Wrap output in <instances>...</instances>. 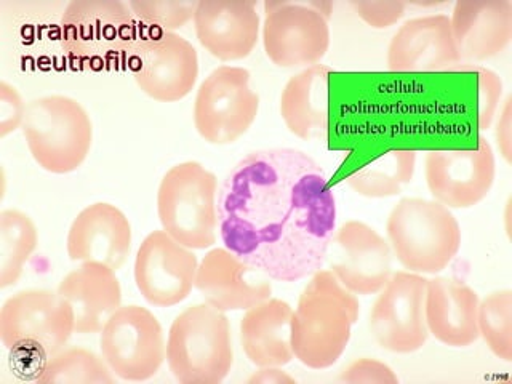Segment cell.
Masks as SVG:
<instances>
[{
	"mask_svg": "<svg viewBox=\"0 0 512 384\" xmlns=\"http://www.w3.org/2000/svg\"><path fill=\"white\" fill-rule=\"evenodd\" d=\"M216 215L224 248L279 282L322 269L336 231L324 168L298 149H263L239 160L218 189Z\"/></svg>",
	"mask_w": 512,
	"mask_h": 384,
	"instance_id": "6da1fadb",
	"label": "cell"
},
{
	"mask_svg": "<svg viewBox=\"0 0 512 384\" xmlns=\"http://www.w3.org/2000/svg\"><path fill=\"white\" fill-rule=\"evenodd\" d=\"M360 304L354 293L338 282L332 271L312 274L301 292L292 319V348L296 359L312 370L338 362L359 320Z\"/></svg>",
	"mask_w": 512,
	"mask_h": 384,
	"instance_id": "7a4b0ae2",
	"label": "cell"
},
{
	"mask_svg": "<svg viewBox=\"0 0 512 384\" xmlns=\"http://www.w3.org/2000/svg\"><path fill=\"white\" fill-rule=\"evenodd\" d=\"M143 31L120 0H72L61 16V47L77 68L103 71L127 64Z\"/></svg>",
	"mask_w": 512,
	"mask_h": 384,
	"instance_id": "3957f363",
	"label": "cell"
},
{
	"mask_svg": "<svg viewBox=\"0 0 512 384\" xmlns=\"http://www.w3.org/2000/svg\"><path fill=\"white\" fill-rule=\"evenodd\" d=\"M386 231L392 253L415 274L444 271L460 252V223L437 200H400L392 208Z\"/></svg>",
	"mask_w": 512,
	"mask_h": 384,
	"instance_id": "277c9868",
	"label": "cell"
},
{
	"mask_svg": "<svg viewBox=\"0 0 512 384\" xmlns=\"http://www.w3.org/2000/svg\"><path fill=\"white\" fill-rule=\"evenodd\" d=\"M231 328L220 309L208 303L184 309L173 320L167 340V362L176 381L218 384L232 367Z\"/></svg>",
	"mask_w": 512,
	"mask_h": 384,
	"instance_id": "5b68a950",
	"label": "cell"
},
{
	"mask_svg": "<svg viewBox=\"0 0 512 384\" xmlns=\"http://www.w3.org/2000/svg\"><path fill=\"white\" fill-rule=\"evenodd\" d=\"M21 128L39 167L55 175L77 170L92 149V120L84 106L69 96L31 101Z\"/></svg>",
	"mask_w": 512,
	"mask_h": 384,
	"instance_id": "8992f818",
	"label": "cell"
},
{
	"mask_svg": "<svg viewBox=\"0 0 512 384\" xmlns=\"http://www.w3.org/2000/svg\"><path fill=\"white\" fill-rule=\"evenodd\" d=\"M218 180L199 162H183L165 173L157 192L162 228L184 247L205 250L216 242Z\"/></svg>",
	"mask_w": 512,
	"mask_h": 384,
	"instance_id": "52a82bcc",
	"label": "cell"
},
{
	"mask_svg": "<svg viewBox=\"0 0 512 384\" xmlns=\"http://www.w3.org/2000/svg\"><path fill=\"white\" fill-rule=\"evenodd\" d=\"M332 2H264V52L279 68H309L327 55Z\"/></svg>",
	"mask_w": 512,
	"mask_h": 384,
	"instance_id": "ba28073f",
	"label": "cell"
},
{
	"mask_svg": "<svg viewBox=\"0 0 512 384\" xmlns=\"http://www.w3.org/2000/svg\"><path fill=\"white\" fill-rule=\"evenodd\" d=\"M74 332V311L58 292L24 290L0 309V340L10 351L29 349L48 359L63 351Z\"/></svg>",
	"mask_w": 512,
	"mask_h": 384,
	"instance_id": "9c48e42d",
	"label": "cell"
},
{
	"mask_svg": "<svg viewBox=\"0 0 512 384\" xmlns=\"http://www.w3.org/2000/svg\"><path fill=\"white\" fill-rule=\"evenodd\" d=\"M260 96L250 88V72L220 66L205 77L194 103V125L210 144L236 143L258 116Z\"/></svg>",
	"mask_w": 512,
	"mask_h": 384,
	"instance_id": "30bf717a",
	"label": "cell"
},
{
	"mask_svg": "<svg viewBox=\"0 0 512 384\" xmlns=\"http://www.w3.org/2000/svg\"><path fill=\"white\" fill-rule=\"evenodd\" d=\"M127 66L141 92L159 103L183 100L199 77L196 48L175 32L144 28Z\"/></svg>",
	"mask_w": 512,
	"mask_h": 384,
	"instance_id": "8fae6325",
	"label": "cell"
},
{
	"mask_svg": "<svg viewBox=\"0 0 512 384\" xmlns=\"http://www.w3.org/2000/svg\"><path fill=\"white\" fill-rule=\"evenodd\" d=\"M101 357L114 376L146 381L157 375L167 357L164 330L141 306H120L101 330Z\"/></svg>",
	"mask_w": 512,
	"mask_h": 384,
	"instance_id": "7c38bea8",
	"label": "cell"
},
{
	"mask_svg": "<svg viewBox=\"0 0 512 384\" xmlns=\"http://www.w3.org/2000/svg\"><path fill=\"white\" fill-rule=\"evenodd\" d=\"M424 279L415 272H392L370 312L376 343L386 351L410 354L423 348L429 330L424 317Z\"/></svg>",
	"mask_w": 512,
	"mask_h": 384,
	"instance_id": "4fadbf2b",
	"label": "cell"
},
{
	"mask_svg": "<svg viewBox=\"0 0 512 384\" xmlns=\"http://www.w3.org/2000/svg\"><path fill=\"white\" fill-rule=\"evenodd\" d=\"M424 165L429 191L447 208L474 207L488 196L495 181V154L484 136H479L477 149L428 152Z\"/></svg>",
	"mask_w": 512,
	"mask_h": 384,
	"instance_id": "5bb4252c",
	"label": "cell"
},
{
	"mask_svg": "<svg viewBox=\"0 0 512 384\" xmlns=\"http://www.w3.org/2000/svg\"><path fill=\"white\" fill-rule=\"evenodd\" d=\"M199 261L165 231L143 240L135 258V282L144 300L157 308H172L191 295Z\"/></svg>",
	"mask_w": 512,
	"mask_h": 384,
	"instance_id": "9a60e30c",
	"label": "cell"
},
{
	"mask_svg": "<svg viewBox=\"0 0 512 384\" xmlns=\"http://www.w3.org/2000/svg\"><path fill=\"white\" fill-rule=\"evenodd\" d=\"M330 271L354 295H375L392 276L388 240L362 221H346L333 234Z\"/></svg>",
	"mask_w": 512,
	"mask_h": 384,
	"instance_id": "2e32d148",
	"label": "cell"
},
{
	"mask_svg": "<svg viewBox=\"0 0 512 384\" xmlns=\"http://www.w3.org/2000/svg\"><path fill=\"white\" fill-rule=\"evenodd\" d=\"M194 287L205 303L220 311H247L271 298L272 285L263 272L248 266L226 248H213L197 268Z\"/></svg>",
	"mask_w": 512,
	"mask_h": 384,
	"instance_id": "e0dca14e",
	"label": "cell"
},
{
	"mask_svg": "<svg viewBox=\"0 0 512 384\" xmlns=\"http://www.w3.org/2000/svg\"><path fill=\"white\" fill-rule=\"evenodd\" d=\"M197 39L220 61L244 60L260 34L253 0H200L194 13Z\"/></svg>",
	"mask_w": 512,
	"mask_h": 384,
	"instance_id": "ac0fdd59",
	"label": "cell"
},
{
	"mask_svg": "<svg viewBox=\"0 0 512 384\" xmlns=\"http://www.w3.org/2000/svg\"><path fill=\"white\" fill-rule=\"evenodd\" d=\"M66 248L71 261H96L117 271L130 255L132 226L116 205H88L72 221Z\"/></svg>",
	"mask_w": 512,
	"mask_h": 384,
	"instance_id": "d6986e66",
	"label": "cell"
},
{
	"mask_svg": "<svg viewBox=\"0 0 512 384\" xmlns=\"http://www.w3.org/2000/svg\"><path fill=\"white\" fill-rule=\"evenodd\" d=\"M461 64H477L500 55L512 39L509 0H458L450 18Z\"/></svg>",
	"mask_w": 512,
	"mask_h": 384,
	"instance_id": "ffe728a7",
	"label": "cell"
},
{
	"mask_svg": "<svg viewBox=\"0 0 512 384\" xmlns=\"http://www.w3.org/2000/svg\"><path fill=\"white\" fill-rule=\"evenodd\" d=\"M460 64L447 15L407 21L389 44L391 72H447L455 71Z\"/></svg>",
	"mask_w": 512,
	"mask_h": 384,
	"instance_id": "44dd1931",
	"label": "cell"
},
{
	"mask_svg": "<svg viewBox=\"0 0 512 384\" xmlns=\"http://www.w3.org/2000/svg\"><path fill=\"white\" fill-rule=\"evenodd\" d=\"M479 296L461 280L434 277L426 284L424 317L431 335L452 348H468L479 340Z\"/></svg>",
	"mask_w": 512,
	"mask_h": 384,
	"instance_id": "7402d4cb",
	"label": "cell"
},
{
	"mask_svg": "<svg viewBox=\"0 0 512 384\" xmlns=\"http://www.w3.org/2000/svg\"><path fill=\"white\" fill-rule=\"evenodd\" d=\"M61 298L71 304L80 335L101 333L112 314L122 306V288L116 271L106 264L87 261L61 280Z\"/></svg>",
	"mask_w": 512,
	"mask_h": 384,
	"instance_id": "603a6c76",
	"label": "cell"
},
{
	"mask_svg": "<svg viewBox=\"0 0 512 384\" xmlns=\"http://www.w3.org/2000/svg\"><path fill=\"white\" fill-rule=\"evenodd\" d=\"M292 319V306L277 298H268L247 309L240 320V341L253 365L284 367L295 359Z\"/></svg>",
	"mask_w": 512,
	"mask_h": 384,
	"instance_id": "cb8c5ba5",
	"label": "cell"
},
{
	"mask_svg": "<svg viewBox=\"0 0 512 384\" xmlns=\"http://www.w3.org/2000/svg\"><path fill=\"white\" fill-rule=\"evenodd\" d=\"M332 74L330 66L314 64L295 74L282 90L280 116L290 133L301 140H319L327 135Z\"/></svg>",
	"mask_w": 512,
	"mask_h": 384,
	"instance_id": "d4e9b609",
	"label": "cell"
},
{
	"mask_svg": "<svg viewBox=\"0 0 512 384\" xmlns=\"http://www.w3.org/2000/svg\"><path fill=\"white\" fill-rule=\"evenodd\" d=\"M416 152L391 149L349 173L346 183L359 196L384 199L397 196L415 175Z\"/></svg>",
	"mask_w": 512,
	"mask_h": 384,
	"instance_id": "484cf974",
	"label": "cell"
},
{
	"mask_svg": "<svg viewBox=\"0 0 512 384\" xmlns=\"http://www.w3.org/2000/svg\"><path fill=\"white\" fill-rule=\"evenodd\" d=\"M37 244L36 224L26 213L13 208L0 213V288L18 282Z\"/></svg>",
	"mask_w": 512,
	"mask_h": 384,
	"instance_id": "4316f807",
	"label": "cell"
},
{
	"mask_svg": "<svg viewBox=\"0 0 512 384\" xmlns=\"http://www.w3.org/2000/svg\"><path fill=\"white\" fill-rule=\"evenodd\" d=\"M36 381L39 384H114L116 376L95 352L69 348L48 357Z\"/></svg>",
	"mask_w": 512,
	"mask_h": 384,
	"instance_id": "83f0119b",
	"label": "cell"
},
{
	"mask_svg": "<svg viewBox=\"0 0 512 384\" xmlns=\"http://www.w3.org/2000/svg\"><path fill=\"white\" fill-rule=\"evenodd\" d=\"M479 336L490 351L504 362L512 360V293L511 290L488 295L477 311Z\"/></svg>",
	"mask_w": 512,
	"mask_h": 384,
	"instance_id": "f1b7e54d",
	"label": "cell"
},
{
	"mask_svg": "<svg viewBox=\"0 0 512 384\" xmlns=\"http://www.w3.org/2000/svg\"><path fill=\"white\" fill-rule=\"evenodd\" d=\"M138 23L151 31L173 32L183 28L189 20H194L196 0H130Z\"/></svg>",
	"mask_w": 512,
	"mask_h": 384,
	"instance_id": "f546056e",
	"label": "cell"
},
{
	"mask_svg": "<svg viewBox=\"0 0 512 384\" xmlns=\"http://www.w3.org/2000/svg\"><path fill=\"white\" fill-rule=\"evenodd\" d=\"M455 71L476 72L479 77V117L477 124L480 130H487L495 119L496 111L500 106L503 95V82L492 69L484 68L479 64H460Z\"/></svg>",
	"mask_w": 512,
	"mask_h": 384,
	"instance_id": "4dcf8cb0",
	"label": "cell"
},
{
	"mask_svg": "<svg viewBox=\"0 0 512 384\" xmlns=\"http://www.w3.org/2000/svg\"><path fill=\"white\" fill-rule=\"evenodd\" d=\"M351 7L359 18L375 29L391 28L405 15V2H375V0H352Z\"/></svg>",
	"mask_w": 512,
	"mask_h": 384,
	"instance_id": "1f68e13d",
	"label": "cell"
},
{
	"mask_svg": "<svg viewBox=\"0 0 512 384\" xmlns=\"http://www.w3.org/2000/svg\"><path fill=\"white\" fill-rule=\"evenodd\" d=\"M340 381L349 384H397V376L394 375L388 365L383 364L380 360L373 359H359L352 362L343 375L340 376Z\"/></svg>",
	"mask_w": 512,
	"mask_h": 384,
	"instance_id": "d6a6232c",
	"label": "cell"
},
{
	"mask_svg": "<svg viewBox=\"0 0 512 384\" xmlns=\"http://www.w3.org/2000/svg\"><path fill=\"white\" fill-rule=\"evenodd\" d=\"M26 108L28 106L23 103L18 90L2 80L0 82V138H5L23 127Z\"/></svg>",
	"mask_w": 512,
	"mask_h": 384,
	"instance_id": "836d02e7",
	"label": "cell"
},
{
	"mask_svg": "<svg viewBox=\"0 0 512 384\" xmlns=\"http://www.w3.org/2000/svg\"><path fill=\"white\" fill-rule=\"evenodd\" d=\"M496 140L500 146L501 154H503L506 162H512V111L511 98L504 103L503 111H501L500 120L496 125Z\"/></svg>",
	"mask_w": 512,
	"mask_h": 384,
	"instance_id": "e575fe53",
	"label": "cell"
},
{
	"mask_svg": "<svg viewBox=\"0 0 512 384\" xmlns=\"http://www.w3.org/2000/svg\"><path fill=\"white\" fill-rule=\"evenodd\" d=\"M248 384H292L293 376L279 370V367H264L260 372L253 373L247 381Z\"/></svg>",
	"mask_w": 512,
	"mask_h": 384,
	"instance_id": "d590c367",
	"label": "cell"
}]
</instances>
